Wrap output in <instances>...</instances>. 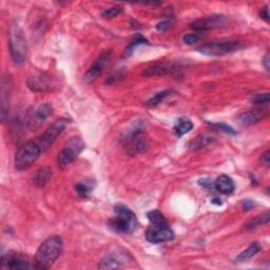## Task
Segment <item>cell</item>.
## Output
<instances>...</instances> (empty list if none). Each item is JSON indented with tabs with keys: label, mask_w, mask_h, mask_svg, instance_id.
Wrapping results in <instances>:
<instances>
[{
	"label": "cell",
	"mask_w": 270,
	"mask_h": 270,
	"mask_svg": "<svg viewBox=\"0 0 270 270\" xmlns=\"http://www.w3.org/2000/svg\"><path fill=\"white\" fill-rule=\"evenodd\" d=\"M193 128V124L187 118H179L174 126V133L177 136H183L184 134L190 132Z\"/></svg>",
	"instance_id": "603a6c76"
},
{
	"label": "cell",
	"mask_w": 270,
	"mask_h": 270,
	"mask_svg": "<svg viewBox=\"0 0 270 270\" xmlns=\"http://www.w3.org/2000/svg\"><path fill=\"white\" fill-rule=\"evenodd\" d=\"M62 247L63 243L59 235L49 236L36 251L34 268L38 270L50 269L56 260L59 258Z\"/></svg>",
	"instance_id": "6da1fadb"
},
{
	"label": "cell",
	"mask_w": 270,
	"mask_h": 270,
	"mask_svg": "<svg viewBox=\"0 0 270 270\" xmlns=\"http://www.w3.org/2000/svg\"><path fill=\"white\" fill-rule=\"evenodd\" d=\"M228 20L223 15H216V16H210L208 18H203L200 20H196L191 24V28L194 31L198 32H204L210 29H216L225 27Z\"/></svg>",
	"instance_id": "2e32d148"
},
{
	"label": "cell",
	"mask_w": 270,
	"mask_h": 270,
	"mask_svg": "<svg viewBox=\"0 0 270 270\" xmlns=\"http://www.w3.org/2000/svg\"><path fill=\"white\" fill-rule=\"evenodd\" d=\"M269 219H270L269 211H265L264 214H262L256 217L249 219L248 222L244 225V229L245 230H252V229H257L261 226L268 224Z\"/></svg>",
	"instance_id": "d6986e66"
},
{
	"label": "cell",
	"mask_w": 270,
	"mask_h": 270,
	"mask_svg": "<svg viewBox=\"0 0 270 270\" xmlns=\"http://www.w3.org/2000/svg\"><path fill=\"white\" fill-rule=\"evenodd\" d=\"M147 217H148L150 223H155V222H161V220H165L166 217L162 216V214L159 210H152L149 211L147 214Z\"/></svg>",
	"instance_id": "f546056e"
},
{
	"label": "cell",
	"mask_w": 270,
	"mask_h": 270,
	"mask_svg": "<svg viewBox=\"0 0 270 270\" xmlns=\"http://www.w3.org/2000/svg\"><path fill=\"white\" fill-rule=\"evenodd\" d=\"M261 165L264 166L265 168H268L270 165V152L269 150L265 151L264 154L261 158Z\"/></svg>",
	"instance_id": "1f68e13d"
},
{
	"label": "cell",
	"mask_w": 270,
	"mask_h": 270,
	"mask_svg": "<svg viewBox=\"0 0 270 270\" xmlns=\"http://www.w3.org/2000/svg\"><path fill=\"white\" fill-rule=\"evenodd\" d=\"M51 176H52V170H51V168H49V167L40 168L37 171V172H36V174L34 176H33V182H34V184L36 186L43 187L49 181H50Z\"/></svg>",
	"instance_id": "44dd1931"
},
{
	"label": "cell",
	"mask_w": 270,
	"mask_h": 270,
	"mask_svg": "<svg viewBox=\"0 0 270 270\" xmlns=\"http://www.w3.org/2000/svg\"><path fill=\"white\" fill-rule=\"evenodd\" d=\"M12 78L10 75L3 76L2 85H1V110H0V117L1 122H4L9 116L10 113V104H11V92H12Z\"/></svg>",
	"instance_id": "5bb4252c"
},
{
	"label": "cell",
	"mask_w": 270,
	"mask_h": 270,
	"mask_svg": "<svg viewBox=\"0 0 270 270\" xmlns=\"http://www.w3.org/2000/svg\"><path fill=\"white\" fill-rule=\"evenodd\" d=\"M269 100H270L269 93L264 92V93H258L253 95L250 98V102L256 106H263V105H267L269 103Z\"/></svg>",
	"instance_id": "4316f807"
},
{
	"label": "cell",
	"mask_w": 270,
	"mask_h": 270,
	"mask_svg": "<svg viewBox=\"0 0 270 270\" xmlns=\"http://www.w3.org/2000/svg\"><path fill=\"white\" fill-rule=\"evenodd\" d=\"M262 247L259 242H253L250 244V246L246 249L242 251L240 255L236 257V262H239V263H243V262H246L250 259H252L255 256H257L258 253L261 251Z\"/></svg>",
	"instance_id": "ffe728a7"
},
{
	"label": "cell",
	"mask_w": 270,
	"mask_h": 270,
	"mask_svg": "<svg viewBox=\"0 0 270 270\" xmlns=\"http://www.w3.org/2000/svg\"><path fill=\"white\" fill-rule=\"evenodd\" d=\"M260 119L261 117L259 114L257 112H252V111L243 112L238 117V121L240 122V125L245 127H250L252 125H256Z\"/></svg>",
	"instance_id": "7402d4cb"
},
{
	"label": "cell",
	"mask_w": 270,
	"mask_h": 270,
	"mask_svg": "<svg viewBox=\"0 0 270 270\" xmlns=\"http://www.w3.org/2000/svg\"><path fill=\"white\" fill-rule=\"evenodd\" d=\"M215 188L217 192L225 194V195H229V194H232L234 192L235 184L230 176L226 175V174H222L216 179Z\"/></svg>",
	"instance_id": "ac0fdd59"
},
{
	"label": "cell",
	"mask_w": 270,
	"mask_h": 270,
	"mask_svg": "<svg viewBox=\"0 0 270 270\" xmlns=\"http://www.w3.org/2000/svg\"><path fill=\"white\" fill-rule=\"evenodd\" d=\"M27 84L33 92H51L56 89L58 81L49 73L39 72L31 75Z\"/></svg>",
	"instance_id": "9c48e42d"
},
{
	"label": "cell",
	"mask_w": 270,
	"mask_h": 270,
	"mask_svg": "<svg viewBox=\"0 0 270 270\" xmlns=\"http://www.w3.org/2000/svg\"><path fill=\"white\" fill-rule=\"evenodd\" d=\"M171 26V22L168 21V20H165V21H162L160 23H158V26H157V30L159 32H165L167 31Z\"/></svg>",
	"instance_id": "d6a6232c"
},
{
	"label": "cell",
	"mask_w": 270,
	"mask_h": 270,
	"mask_svg": "<svg viewBox=\"0 0 270 270\" xmlns=\"http://www.w3.org/2000/svg\"><path fill=\"white\" fill-rule=\"evenodd\" d=\"M92 189H93L92 185L89 184L88 182H81V183H78L75 185L76 192L78 193L80 198H83V199L88 198L90 193H91Z\"/></svg>",
	"instance_id": "d4e9b609"
},
{
	"label": "cell",
	"mask_w": 270,
	"mask_h": 270,
	"mask_svg": "<svg viewBox=\"0 0 270 270\" xmlns=\"http://www.w3.org/2000/svg\"><path fill=\"white\" fill-rule=\"evenodd\" d=\"M122 143L126 146L127 152L131 155L147 151L149 142L145 135L142 122H135V125L128 131L127 134L122 136Z\"/></svg>",
	"instance_id": "277c9868"
},
{
	"label": "cell",
	"mask_w": 270,
	"mask_h": 270,
	"mask_svg": "<svg viewBox=\"0 0 270 270\" xmlns=\"http://www.w3.org/2000/svg\"><path fill=\"white\" fill-rule=\"evenodd\" d=\"M9 48L13 61L16 64H22L27 59L28 46L22 29L18 24H12L9 34Z\"/></svg>",
	"instance_id": "5b68a950"
},
{
	"label": "cell",
	"mask_w": 270,
	"mask_h": 270,
	"mask_svg": "<svg viewBox=\"0 0 270 270\" xmlns=\"http://www.w3.org/2000/svg\"><path fill=\"white\" fill-rule=\"evenodd\" d=\"M111 57V52L110 51H105L100 55V57L93 62L91 65V68L88 70L85 75V79L87 83H91V81L95 80L98 76L102 74V72L104 71L106 64H107L108 60Z\"/></svg>",
	"instance_id": "e0dca14e"
},
{
	"label": "cell",
	"mask_w": 270,
	"mask_h": 270,
	"mask_svg": "<svg viewBox=\"0 0 270 270\" xmlns=\"http://www.w3.org/2000/svg\"><path fill=\"white\" fill-rule=\"evenodd\" d=\"M121 13H122V9L120 6H113V7H109V9L104 11L103 16L105 18L110 19V18L116 17V16H118Z\"/></svg>",
	"instance_id": "f1b7e54d"
},
{
	"label": "cell",
	"mask_w": 270,
	"mask_h": 270,
	"mask_svg": "<svg viewBox=\"0 0 270 270\" xmlns=\"http://www.w3.org/2000/svg\"><path fill=\"white\" fill-rule=\"evenodd\" d=\"M212 137L207 135V134H201L200 136H198L195 138V140H193V142L190 144V148L193 149V150H196V149H200L202 148V147H205L209 144L212 143Z\"/></svg>",
	"instance_id": "cb8c5ba5"
},
{
	"label": "cell",
	"mask_w": 270,
	"mask_h": 270,
	"mask_svg": "<svg viewBox=\"0 0 270 270\" xmlns=\"http://www.w3.org/2000/svg\"><path fill=\"white\" fill-rule=\"evenodd\" d=\"M260 15H261V17L263 18L265 21H269V9H268V5H265L264 7H262V10L260 12Z\"/></svg>",
	"instance_id": "836d02e7"
},
{
	"label": "cell",
	"mask_w": 270,
	"mask_h": 270,
	"mask_svg": "<svg viewBox=\"0 0 270 270\" xmlns=\"http://www.w3.org/2000/svg\"><path fill=\"white\" fill-rule=\"evenodd\" d=\"M53 114V107L51 104H40L31 110L27 119V127L30 131L38 130L44 122Z\"/></svg>",
	"instance_id": "30bf717a"
},
{
	"label": "cell",
	"mask_w": 270,
	"mask_h": 270,
	"mask_svg": "<svg viewBox=\"0 0 270 270\" xmlns=\"http://www.w3.org/2000/svg\"><path fill=\"white\" fill-rule=\"evenodd\" d=\"M1 268L23 270L34 268V265H31V262L23 255H21V253L16 251H9L2 255Z\"/></svg>",
	"instance_id": "7c38bea8"
},
{
	"label": "cell",
	"mask_w": 270,
	"mask_h": 270,
	"mask_svg": "<svg viewBox=\"0 0 270 270\" xmlns=\"http://www.w3.org/2000/svg\"><path fill=\"white\" fill-rule=\"evenodd\" d=\"M179 67L171 61H162L152 64L151 67L147 68L143 75L146 77H151V76H162V75H168V74H175L178 72Z\"/></svg>",
	"instance_id": "9a60e30c"
},
{
	"label": "cell",
	"mask_w": 270,
	"mask_h": 270,
	"mask_svg": "<svg viewBox=\"0 0 270 270\" xmlns=\"http://www.w3.org/2000/svg\"><path fill=\"white\" fill-rule=\"evenodd\" d=\"M170 94H171V91H162V92H159V93L155 94L153 97H151L150 100L147 101L146 105L149 106V107H154V106H157L160 103H162Z\"/></svg>",
	"instance_id": "484cf974"
},
{
	"label": "cell",
	"mask_w": 270,
	"mask_h": 270,
	"mask_svg": "<svg viewBox=\"0 0 270 270\" xmlns=\"http://www.w3.org/2000/svg\"><path fill=\"white\" fill-rule=\"evenodd\" d=\"M263 64H264V67L267 71H269V53H266V55L264 56V58H263Z\"/></svg>",
	"instance_id": "e575fe53"
},
{
	"label": "cell",
	"mask_w": 270,
	"mask_h": 270,
	"mask_svg": "<svg viewBox=\"0 0 270 270\" xmlns=\"http://www.w3.org/2000/svg\"><path fill=\"white\" fill-rule=\"evenodd\" d=\"M242 48V43L239 40H218L198 48V52L207 56H223L236 52Z\"/></svg>",
	"instance_id": "8992f818"
},
{
	"label": "cell",
	"mask_w": 270,
	"mask_h": 270,
	"mask_svg": "<svg viewBox=\"0 0 270 270\" xmlns=\"http://www.w3.org/2000/svg\"><path fill=\"white\" fill-rule=\"evenodd\" d=\"M67 124H68V120L64 118L56 120L37 138L36 142L40 146L43 152L48 150L49 147H51V145L56 141V138L62 133V131L65 129V127H67Z\"/></svg>",
	"instance_id": "8fae6325"
},
{
	"label": "cell",
	"mask_w": 270,
	"mask_h": 270,
	"mask_svg": "<svg viewBox=\"0 0 270 270\" xmlns=\"http://www.w3.org/2000/svg\"><path fill=\"white\" fill-rule=\"evenodd\" d=\"M184 43L186 45H189V46H192L196 43H199L201 40V36L198 34V33H189V34H186L183 38Z\"/></svg>",
	"instance_id": "4dcf8cb0"
},
{
	"label": "cell",
	"mask_w": 270,
	"mask_h": 270,
	"mask_svg": "<svg viewBox=\"0 0 270 270\" xmlns=\"http://www.w3.org/2000/svg\"><path fill=\"white\" fill-rule=\"evenodd\" d=\"M144 44H147V40L144 38V37H142V36H140V35H138L136 38H135V40H133V42H131L130 43V45L128 46V48L126 49V51H125V56H130L131 54H132V52L134 51V49L137 47V46H140V45H144Z\"/></svg>",
	"instance_id": "83f0119b"
},
{
	"label": "cell",
	"mask_w": 270,
	"mask_h": 270,
	"mask_svg": "<svg viewBox=\"0 0 270 270\" xmlns=\"http://www.w3.org/2000/svg\"><path fill=\"white\" fill-rule=\"evenodd\" d=\"M212 204H215V205H217V206H220L222 205V201H220L219 198H215V199H212L211 201Z\"/></svg>",
	"instance_id": "d590c367"
},
{
	"label": "cell",
	"mask_w": 270,
	"mask_h": 270,
	"mask_svg": "<svg viewBox=\"0 0 270 270\" xmlns=\"http://www.w3.org/2000/svg\"><path fill=\"white\" fill-rule=\"evenodd\" d=\"M42 153L44 152L36 140L22 144L15 154V169L18 171L29 169L39 159Z\"/></svg>",
	"instance_id": "3957f363"
},
{
	"label": "cell",
	"mask_w": 270,
	"mask_h": 270,
	"mask_svg": "<svg viewBox=\"0 0 270 270\" xmlns=\"http://www.w3.org/2000/svg\"><path fill=\"white\" fill-rule=\"evenodd\" d=\"M85 142L79 137H71L58 154V166L63 169L72 163L85 149Z\"/></svg>",
	"instance_id": "52a82bcc"
},
{
	"label": "cell",
	"mask_w": 270,
	"mask_h": 270,
	"mask_svg": "<svg viewBox=\"0 0 270 270\" xmlns=\"http://www.w3.org/2000/svg\"><path fill=\"white\" fill-rule=\"evenodd\" d=\"M115 216L109 219V227L117 233H132L137 226V219L133 211L125 205H116L114 207Z\"/></svg>",
	"instance_id": "7a4b0ae2"
},
{
	"label": "cell",
	"mask_w": 270,
	"mask_h": 270,
	"mask_svg": "<svg viewBox=\"0 0 270 270\" xmlns=\"http://www.w3.org/2000/svg\"><path fill=\"white\" fill-rule=\"evenodd\" d=\"M173 239L174 232L167 223V219L150 223L149 228L146 231V240L152 244H161Z\"/></svg>",
	"instance_id": "ba28073f"
},
{
	"label": "cell",
	"mask_w": 270,
	"mask_h": 270,
	"mask_svg": "<svg viewBox=\"0 0 270 270\" xmlns=\"http://www.w3.org/2000/svg\"><path fill=\"white\" fill-rule=\"evenodd\" d=\"M129 260V253L124 250H115L108 256H106L102 261L98 268L100 269H117L124 265Z\"/></svg>",
	"instance_id": "4fadbf2b"
}]
</instances>
